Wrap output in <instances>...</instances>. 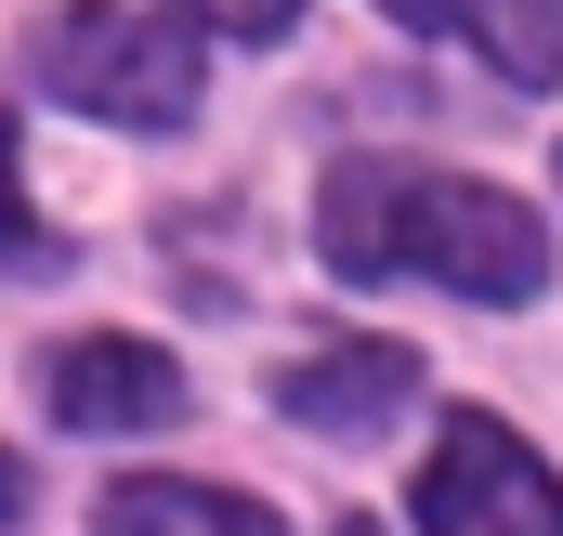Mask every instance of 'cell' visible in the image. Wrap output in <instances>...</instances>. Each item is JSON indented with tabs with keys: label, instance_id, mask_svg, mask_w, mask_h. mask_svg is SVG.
Here are the masks:
<instances>
[{
	"label": "cell",
	"instance_id": "cell-1",
	"mask_svg": "<svg viewBox=\"0 0 563 536\" xmlns=\"http://www.w3.org/2000/svg\"><path fill=\"white\" fill-rule=\"evenodd\" d=\"M314 249L354 288H394L432 275L459 301H538L551 236L511 183H472V170H420V157H341L328 197H314Z\"/></svg>",
	"mask_w": 563,
	"mask_h": 536
},
{
	"label": "cell",
	"instance_id": "cell-2",
	"mask_svg": "<svg viewBox=\"0 0 563 536\" xmlns=\"http://www.w3.org/2000/svg\"><path fill=\"white\" fill-rule=\"evenodd\" d=\"M26 66H40V92H66L79 119H119V132H184V119H197V53H184L170 26L119 13V0L40 13Z\"/></svg>",
	"mask_w": 563,
	"mask_h": 536
},
{
	"label": "cell",
	"instance_id": "cell-3",
	"mask_svg": "<svg viewBox=\"0 0 563 536\" xmlns=\"http://www.w3.org/2000/svg\"><path fill=\"white\" fill-rule=\"evenodd\" d=\"M420 536H563V484L498 418H445L420 471Z\"/></svg>",
	"mask_w": 563,
	"mask_h": 536
},
{
	"label": "cell",
	"instance_id": "cell-4",
	"mask_svg": "<svg viewBox=\"0 0 563 536\" xmlns=\"http://www.w3.org/2000/svg\"><path fill=\"white\" fill-rule=\"evenodd\" d=\"M40 405H53L66 432H170V418L197 405V380H184L157 340H132V327H92V340H53Z\"/></svg>",
	"mask_w": 563,
	"mask_h": 536
},
{
	"label": "cell",
	"instance_id": "cell-5",
	"mask_svg": "<svg viewBox=\"0 0 563 536\" xmlns=\"http://www.w3.org/2000/svg\"><path fill=\"white\" fill-rule=\"evenodd\" d=\"M407 393H420L407 340H314L301 367H276V405L301 432H380V418H407Z\"/></svg>",
	"mask_w": 563,
	"mask_h": 536
},
{
	"label": "cell",
	"instance_id": "cell-6",
	"mask_svg": "<svg viewBox=\"0 0 563 536\" xmlns=\"http://www.w3.org/2000/svg\"><path fill=\"white\" fill-rule=\"evenodd\" d=\"M380 13L472 40V53H485L498 79H525V92H551V79H563V0H380Z\"/></svg>",
	"mask_w": 563,
	"mask_h": 536
},
{
	"label": "cell",
	"instance_id": "cell-7",
	"mask_svg": "<svg viewBox=\"0 0 563 536\" xmlns=\"http://www.w3.org/2000/svg\"><path fill=\"white\" fill-rule=\"evenodd\" d=\"M92 536H288L263 498H236V484H170V471H144L106 498V524Z\"/></svg>",
	"mask_w": 563,
	"mask_h": 536
},
{
	"label": "cell",
	"instance_id": "cell-8",
	"mask_svg": "<svg viewBox=\"0 0 563 536\" xmlns=\"http://www.w3.org/2000/svg\"><path fill=\"white\" fill-rule=\"evenodd\" d=\"M0 275H53V236L26 210V170H13V119H0Z\"/></svg>",
	"mask_w": 563,
	"mask_h": 536
},
{
	"label": "cell",
	"instance_id": "cell-9",
	"mask_svg": "<svg viewBox=\"0 0 563 536\" xmlns=\"http://www.w3.org/2000/svg\"><path fill=\"white\" fill-rule=\"evenodd\" d=\"M184 26H223V40H288L301 26V0H170Z\"/></svg>",
	"mask_w": 563,
	"mask_h": 536
},
{
	"label": "cell",
	"instance_id": "cell-10",
	"mask_svg": "<svg viewBox=\"0 0 563 536\" xmlns=\"http://www.w3.org/2000/svg\"><path fill=\"white\" fill-rule=\"evenodd\" d=\"M13 511H26V471H13V458H0V524H13Z\"/></svg>",
	"mask_w": 563,
	"mask_h": 536
},
{
	"label": "cell",
	"instance_id": "cell-11",
	"mask_svg": "<svg viewBox=\"0 0 563 536\" xmlns=\"http://www.w3.org/2000/svg\"><path fill=\"white\" fill-rule=\"evenodd\" d=\"M341 536H380V524H341Z\"/></svg>",
	"mask_w": 563,
	"mask_h": 536
}]
</instances>
